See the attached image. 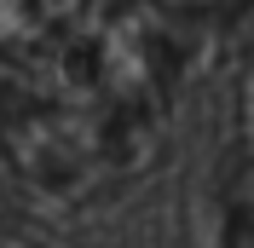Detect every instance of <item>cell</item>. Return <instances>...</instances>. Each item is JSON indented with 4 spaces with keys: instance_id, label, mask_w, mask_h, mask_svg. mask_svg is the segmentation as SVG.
<instances>
[{
    "instance_id": "6da1fadb",
    "label": "cell",
    "mask_w": 254,
    "mask_h": 248,
    "mask_svg": "<svg viewBox=\"0 0 254 248\" xmlns=\"http://www.w3.org/2000/svg\"><path fill=\"white\" fill-rule=\"evenodd\" d=\"M156 127H139L104 104L35 87H0V156L23 185L47 196H93L144 162Z\"/></svg>"
},
{
    "instance_id": "7a4b0ae2",
    "label": "cell",
    "mask_w": 254,
    "mask_h": 248,
    "mask_svg": "<svg viewBox=\"0 0 254 248\" xmlns=\"http://www.w3.org/2000/svg\"><path fill=\"white\" fill-rule=\"evenodd\" d=\"M225 248H254V156L243 162L225 196Z\"/></svg>"
},
{
    "instance_id": "3957f363",
    "label": "cell",
    "mask_w": 254,
    "mask_h": 248,
    "mask_svg": "<svg viewBox=\"0 0 254 248\" xmlns=\"http://www.w3.org/2000/svg\"><path fill=\"white\" fill-rule=\"evenodd\" d=\"M254 0H162V12H179V17H243Z\"/></svg>"
},
{
    "instance_id": "277c9868",
    "label": "cell",
    "mask_w": 254,
    "mask_h": 248,
    "mask_svg": "<svg viewBox=\"0 0 254 248\" xmlns=\"http://www.w3.org/2000/svg\"><path fill=\"white\" fill-rule=\"evenodd\" d=\"M243 139L254 156V52H249V69H243Z\"/></svg>"
},
{
    "instance_id": "5b68a950",
    "label": "cell",
    "mask_w": 254,
    "mask_h": 248,
    "mask_svg": "<svg viewBox=\"0 0 254 248\" xmlns=\"http://www.w3.org/2000/svg\"><path fill=\"white\" fill-rule=\"evenodd\" d=\"M0 248H6V243H0Z\"/></svg>"
}]
</instances>
